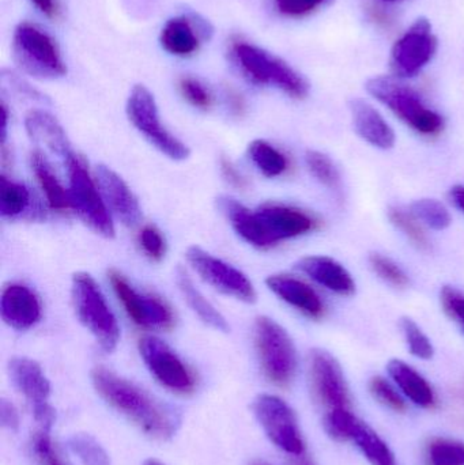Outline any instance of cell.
I'll list each match as a JSON object with an SVG mask.
<instances>
[{
  "instance_id": "6da1fadb",
  "label": "cell",
  "mask_w": 464,
  "mask_h": 465,
  "mask_svg": "<svg viewBox=\"0 0 464 465\" xmlns=\"http://www.w3.org/2000/svg\"><path fill=\"white\" fill-rule=\"evenodd\" d=\"M92 382L98 395L109 406L135 423L147 436L168 441L176 433L180 425L179 415L172 407L161 403L138 385L104 366L93 369Z\"/></svg>"
},
{
  "instance_id": "7a4b0ae2",
  "label": "cell",
  "mask_w": 464,
  "mask_h": 465,
  "mask_svg": "<svg viewBox=\"0 0 464 465\" xmlns=\"http://www.w3.org/2000/svg\"><path fill=\"white\" fill-rule=\"evenodd\" d=\"M231 52L242 73L252 84L277 87L296 100H302L310 93L307 79L271 52L244 40L232 41Z\"/></svg>"
},
{
  "instance_id": "3957f363",
  "label": "cell",
  "mask_w": 464,
  "mask_h": 465,
  "mask_svg": "<svg viewBox=\"0 0 464 465\" xmlns=\"http://www.w3.org/2000/svg\"><path fill=\"white\" fill-rule=\"evenodd\" d=\"M71 297L79 322L94 336L104 351H114L120 339L119 322L94 278L87 272H76L73 276Z\"/></svg>"
},
{
  "instance_id": "277c9868",
  "label": "cell",
  "mask_w": 464,
  "mask_h": 465,
  "mask_svg": "<svg viewBox=\"0 0 464 465\" xmlns=\"http://www.w3.org/2000/svg\"><path fill=\"white\" fill-rule=\"evenodd\" d=\"M13 54L18 67L35 78L56 79L67 74L59 44L32 22H21L14 30Z\"/></svg>"
},
{
  "instance_id": "5b68a950",
  "label": "cell",
  "mask_w": 464,
  "mask_h": 465,
  "mask_svg": "<svg viewBox=\"0 0 464 465\" xmlns=\"http://www.w3.org/2000/svg\"><path fill=\"white\" fill-rule=\"evenodd\" d=\"M367 90L417 133L438 135L443 131V117L428 108L419 93L402 82L390 76H376L367 82Z\"/></svg>"
},
{
  "instance_id": "8992f818",
  "label": "cell",
  "mask_w": 464,
  "mask_h": 465,
  "mask_svg": "<svg viewBox=\"0 0 464 465\" xmlns=\"http://www.w3.org/2000/svg\"><path fill=\"white\" fill-rule=\"evenodd\" d=\"M255 343L267 379L278 387H289L296 376L297 352L285 328L270 317H259L255 322Z\"/></svg>"
},
{
  "instance_id": "52a82bcc",
  "label": "cell",
  "mask_w": 464,
  "mask_h": 465,
  "mask_svg": "<svg viewBox=\"0 0 464 465\" xmlns=\"http://www.w3.org/2000/svg\"><path fill=\"white\" fill-rule=\"evenodd\" d=\"M71 207L81 220L103 237H114V225L98 184L75 153L65 161Z\"/></svg>"
},
{
  "instance_id": "ba28073f",
  "label": "cell",
  "mask_w": 464,
  "mask_h": 465,
  "mask_svg": "<svg viewBox=\"0 0 464 465\" xmlns=\"http://www.w3.org/2000/svg\"><path fill=\"white\" fill-rule=\"evenodd\" d=\"M127 116L133 127L166 157L173 161L190 157V149L163 127L154 95L143 84H135L131 90Z\"/></svg>"
},
{
  "instance_id": "9c48e42d",
  "label": "cell",
  "mask_w": 464,
  "mask_h": 465,
  "mask_svg": "<svg viewBox=\"0 0 464 465\" xmlns=\"http://www.w3.org/2000/svg\"><path fill=\"white\" fill-rule=\"evenodd\" d=\"M139 352L152 376L163 388L183 396L195 392V373L165 341L144 336L139 341Z\"/></svg>"
},
{
  "instance_id": "30bf717a",
  "label": "cell",
  "mask_w": 464,
  "mask_h": 465,
  "mask_svg": "<svg viewBox=\"0 0 464 465\" xmlns=\"http://www.w3.org/2000/svg\"><path fill=\"white\" fill-rule=\"evenodd\" d=\"M255 417L275 447L288 455H305V442L293 410L278 396L261 395L252 404Z\"/></svg>"
},
{
  "instance_id": "8fae6325",
  "label": "cell",
  "mask_w": 464,
  "mask_h": 465,
  "mask_svg": "<svg viewBox=\"0 0 464 465\" xmlns=\"http://www.w3.org/2000/svg\"><path fill=\"white\" fill-rule=\"evenodd\" d=\"M311 390L319 406L327 412L351 410L350 391L340 362L326 350L310 354Z\"/></svg>"
},
{
  "instance_id": "7c38bea8",
  "label": "cell",
  "mask_w": 464,
  "mask_h": 465,
  "mask_svg": "<svg viewBox=\"0 0 464 465\" xmlns=\"http://www.w3.org/2000/svg\"><path fill=\"white\" fill-rule=\"evenodd\" d=\"M8 374L14 387L29 403L37 425L43 430L51 431L54 422V410L49 404L51 382L41 366L29 358H13L8 363Z\"/></svg>"
},
{
  "instance_id": "4fadbf2b",
  "label": "cell",
  "mask_w": 464,
  "mask_h": 465,
  "mask_svg": "<svg viewBox=\"0 0 464 465\" xmlns=\"http://www.w3.org/2000/svg\"><path fill=\"white\" fill-rule=\"evenodd\" d=\"M108 279L125 313L136 325L154 330H169L173 327V312L165 301L155 295L136 292L119 271H109Z\"/></svg>"
},
{
  "instance_id": "5bb4252c",
  "label": "cell",
  "mask_w": 464,
  "mask_h": 465,
  "mask_svg": "<svg viewBox=\"0 0 464 465\" xmlns=\"http://www.w3.org/2000/svg\"><path fill=\"white\" fill-rule=\"evenodd\" d=\"M438 37L428 19L419 18L392 46L391 64L395 74L410 78L421 73L438 52Z\"/></svg>"
},
{
  "instance_id": "9a60e30c",
  "label": "cell",
  "mask_w": 464,
  "mask_h": 465,
  "mask_svg": "<svg viewBox=\"0 0 464 465\" xmlns=\"http://www.w3.org/2000/svg\"><path fill=\"white\" fill-rule=\"evenodd\" d=\"M188 262L199 273L202 279L212 284L214 289L242 302L253 303L256 301V290L250 279L223 260L210 254L201 246L193 245L187 249Z\"/></svg>"
},
{
  "instance_id": "2e32d148",
  "label": "cell",
  "mask_w": 464,
  "mask_h": 465,
  "mask_svg": "<svg viewBox=\"0 0 464 465\" xmlns=\"http://www.w3.org/2000/svg\"><path fill=\"white\" fill-rule=\"evenodd\" d=\"M269 248L312 232L318 221L304 210L280 203H266L256 210Z\"/></svg>"
},
{
  "instance_id": "e0dca14e",
  "label": "cell",
  "mask_w": 464,
  "mask_h": 465,
  "mask_svg": "<svg viewBox=\"0 0 464 465\" xmlns=\"http://www.w3.org/2000/svg\"><path fill=\"white\" fill-rule=\"evenodd\" d=\"M212 35L209 24L198 16L180 15L169 19L161 30V46L177 57H190Z\"/></svg>"
},
{
  "instance_id": "ac0fdd59",
  "label": "cell",
  "mask_w": 464,
  "mask_h": 465,
  "mask_svg": "<svg viewBox=\"0 0 464 465\" xmlns=\"http://www.w3.org/2000/svg\"><path fill=\"white\" fill-rule=\"evenodd\" d=\"M95 180L103 193L104 201L112 213L122 221L123 225L128 228L138 225L142 220V209L127 183L116 172L105 165L97 166Z\"/></svg>"
},
{
  "instance_id": "d6986e66",
  "label": "cell",
  "mask_w": 464,
  "mask_h": 465,
  "mask_svg": "<svg viewBox=\"0 0 464 465\" xmlns=\"http://www.w3.org/2000/svg\"><path fill=\"white\" fill-rule=\"evenodd\" d=\"M0 312L8 327L27 331L40 322L43 308L33 290L25 284L10 283L3 289Z\"/></svg>"
},
{
  "instance_id": "ffe728a7",
  "label": "cell",
  "mask_w": 464,
  "mask_h": 465,
  "mask_svg": "<svg viewBox=\"0 0 464 465\" xmlns=\"http://www.w3.org/2000/svg\"><path fill=\"white\" fill-rule=\"evenodd\" d=\"M266 284L281 300L307 314L308 317L321 319L323 316V301L321 300L318 292L301 279L281 273V275L269 276L266 279Z\"/></svg>"
},
{
  "instance_id": "44dd1931",
  "label": "cell",
  "mask_w": 464,
  "mask_h": 465,
  "mask_svg": "<svg viewBox=\"0 0 464 465\" xmlns=\"http://www.w3.org/2000/svg\"><path fill=\"white\" fill-rule=\"evenodd\" d=\"M25 127L33 142L45 146L57 157L67 161L74 154L64 128L49 112L33 109L25 117Z\"/></svg>"
},
{
  "instance_id": "7402d4cb",
  "label": "cell",
  "mask_w": 464,
  "mask_h": 465,
  "mask_svg": "<svg viewBox=\"0 0 464 465\" xmlns=\"http://www.w3.org/2000/svg\"><path fill=\"white\" fill-rule=\"evenodd\" d=\"M296 267L316 283L321 284L337 294L351 295L356 292V283L349 271L331 257H302Z\"/></svg>"
},
{
  "instance_id": "603a6c76",
  "label": "cell",
  "mask_w": 464,
  "mask_h": 465,
  "mask_svg": "<svg viewBox=\"0 0 464 465\" xmlns=\"http://www.w3.org/2000/svg\"><path fill=\"white\" fill-rule=\"evenodd\" d=\"M354 128L364 141L379 149H391L395 144V133L383 116L361 98L349 104Z\"/></svg>"
},
{
  "instance_id": "cb8c5ba5",
  "label": "cell",
  "mask_w": 464,
  "mask_h": 465,
  "mask_svg": "<svg viewBox=\"0 0 464 465\" xmlns=\"http://www.w3.org/2000/svg\"><path fill=\"white\" fill-rule=\"evenodd\" d=\"M390 377L394 380L400 391L408 396L414 404L422 409L432 410L438 404L432 385L408 363L400 360L390 361L387 365Z\"/></svg>"
},
{
  "instance_id": "d4e9b609",
  "label": "cell",
  "mask_w": 464,
  "mask_h": 465,
  "mask_svg": "<svg viewBox=\"0 0 464 465\" xmlns=\"http://www.w3.org/2000/svg\"><path fill=\"white\" fill-rule=\"evenodd\" d=\"M217 203L221 212L231 223L232 228L242 240L259 249L269 248L255 212H251L244 204L231 196H221Z\"/></svg>"
},
{
  "instance_id": "484cf974",
  "label": "cell",
  "mask_w": 464,
  "mask_h": 465,
  "mask_svg": "<svg viewBox=\"0 0 464 465\" xmlns=\"http://www.w3.org/2000/svg\"><path fill=\"white\" fill-rule=\"evenodd\" d=\"M349 441H353L370 465H398L387 442L360 418L351 426Z\"/></svg>"
},
{
  "instance_id": "4316f807",
  "label": "cell",
  "mask_w": 464,
  "mask_h": 465,
  "mask_svg": "<svg viewBox=\"0 0 464 465\" xmlns=\"http://www.w3.org/2000/svg\"><path fill=\"white\" fill-rule=\"evenodd\" d=\"M30 163H32L33 173H35V179H37L38 184H40L41 190H43L51 209L60 213L73 210L68 191H65L64 187L60 184L45 155L40 150H35V152L32 153Z\"/></svg>"
},
{
  "instance_id": "83f0119b",
  "label": "cell",
  "mask_w": 464,
  "mask_h": 465,
  "mask_svg": "<svg viewBox=\"0 0 464 465\" xmlns=\"http://www.w3.org/2000/svg\"><path fill=\"white\" fill-rule=\"evenodd\" d=\"M176 279L183 297L187 301L188 306L198 314L199 319L214 330L229 332V324L226 322L225 317L196 289L187 271L183 270L182 267L177 268Z\"/></svg>"
},
{
  "instance_id": "f1b7e54d",
  "label": "cell",
  "mask_w": 464,
  "mask_h": 465,
  "mask_svg": "<svg viewBox=\"0 0 464 465\" xmlns=\"http://www.w3.org/2000/svg\"><path fill=\"white\" fill-rule=\"evenodd\" d=\"M32 193L21 183L0 177V214L3 218H18L30 209Z\"/></svg>"
},
{
  "instance_id": "f546056e",
  "label": "cell",
  "mask_w": 464,
  "mask_h": 465,
  "mask_svg": "<svg viewBox=\"0 0 464 465\" xmlns=\"http://www.w3.org/2000/svg\"><path fill=\"white\" fill-rule=\"evenodd\" d=\"M248 155H250L251 161L255 163L256 168L270 179L281 176L288 169V158L280 150L270 144L269 142L262 141V139L250 143Z\"/></svg>"
},
{
  "instance_id": "4dcf8cb0",
  "label": "cell",
  "mask_w": 464,
  "mask_h": 465,
  "mask_svg": "<svg viewBox=\"0 0 464 465\" xmlns=\"http://www.w3.org/2000/svg\"><path fill=\"white\" fill-rule=\"evenodd\" d=\"M427 465H464V442L436 437L425 448Z\"/></svg>"
},
{
  "instance_id": "1f68e13d",
  "label": "cell",
  "mask_w": 464,
  "mask_h": 465,
  "mask_svg": "<svg viewBox=\"0 0 464 465\" xmlns=\"http://www.w3.org/2000/svg\"><path fill=\"white\" fill-rule=\"evenodd\" d=\"M68 447L84 465H111L108 453L89 434H75L68 440Z\"/></svg>"
},
{
  "instance_id": "d6a6232c",
  "label": "cell",
  "mask_w": 464,
  "mask_h": 465,
  "mask_svg": "<svg viewBox=\"0 0 464 465\" xmlns=\"http://www.w3.org/2000/svg\"><path fill=\"white\" fill-rule=\"evenodd\" d=\"M411 214L435 231H444L452 223L449 210L435 199H421L414 202L411 204Z\"/></svg>"
},
{
  "instance_id": "836d02e7",
  "label": "cell",
  "mask_w": 464,
  "mask_h": 465,
  "mask_svg": "<svg viewBox=\"0 0 464 465\" xmlns=\"http://www.w3.org/2000/svg\"><path fill=\"white\" fill-rule=\"evenodd\" d=\"M179 90L185 101L203 111H209L214 105V95L210 92L209 87L193 78V76H183L179 79Z\"/></svg>"
},
{
  "instance_id": "e575fe53",
  "label": "cell",
  "mask_w": 464,
  "mask_h": 465,
  "mask_svg": "<svg viewBox=\"0 0 464 465\" xmlns=\"http://www.w3.org/2000/svg\"><path fill=\"white\" fill-rule=\"evenodd\" d=\"M400 327H402L403 333H405V339L408 341L411 354L420 358V360H430L435 354V349H433L429 338L422 332L421 328L409 317L402 319Z\"/></svg>"
},
{
  "instance_id": "d590c367",
  "label": "cell",
  "mask_w": 464,
  "mask_h": 465,
  "mask_svg": "<svg viewBox=\"0 0 464 465\" xmlns=\"http://www.w3.org/2000/svg\"><path fill=\"white\" fill-rule=\"evenodd\" d=\"M389 218L395 228L403 232V234L420 249L429 248V241H428L427 234L422 231L421 226L414 221V215L408 214L400 209H390Z\"/></svg>"
},
{
  "instance_id": "8d00e7d4",
  "label": "cell",
  "mask_w": 464,
  "mask_h": 465,
  "mask_svg": "<svg viewBox=\"0 0 464 465\" xmlns=\"http://www.w3.org/2000/svg\"><path fill=\"white\" fill-rule=\"evenodd\" d=\"M30 448L37 465H67L52 442L51 431L38 429L33 436Z\"/></svg>"
},
{
  "instance_id": "74e56055",
  "label": "cell",
  "mask_w": 464,
  "mask_h": 465,
  "mask_svg": "<svg viewBox=\"0 0 464 465\" xmlns=\"http://www.w3.org/2000/svg\"><path fill=\"white\" fill-rule=\"evenodd\" d=\"M305 161H307L308 169H310L311 173L321 184L327 185L330 188H335L340 184V174H338L337 168H335L334 163L326 154L319 152H308Z\"/></svg>"
},
{
  "instance_id": "f35d334b",
  "label": "cell",
  "mask_w": 464,
  "mask_h": 465,
  "mask_svg": "<svg viewBox=\"0 0 464 465\" xmlns=\"http://www.w3.org/2000/svg\"><path fill=\"white\" fill-rule=\"evenodd\" d=\"M370 393L373 398L383 404V406L389 407L392 411L403 412L406 411V401H403L400 393L395 390L394 385L390 384L383 377H373L370 382Z\"/></svg>"
},
{
  "instance_id": "ab89813d",
  "label": "cell",
  "mask_w": 464,
  "mask_h": 465,
  "mask_svg": "<svg viewBox=\"0 0 464 465\" xmlns=\"http://www.w3.org/2000/svg\"><path fill=\"white\" fill-rule=\"evenodd\" d=\"M370 265H372L375 272L384 281L391 283L395 287H406L409 284V278L402 268L392 262L389 257L380 253H372L370 257Z\"/></svg>"
},
{
  "instance_id": "60d3db41",
  "label": "cell",
  "mask_w": 464,
  "mask_h": 465,
  "mask_svg": "<svg viewBox=\"0 0 464 465\" xmlns=\"http://www.w3.org/2000/svg\"><path fill=\"white\" fill-rule=\"evenodd\" d=\"M138 242L142 251L153 262H161L165 257L166 241L163 232L154 225H147L139 232Z\"/></svg>"
},
{
  "instance_id": "b9f144b4",
  "label": "cell",
  "mask_w": 464,
  "mask_h": 465,
  "mask_svg": "<svg viewBox=\"0 0 464 465\" xmlns=\"http://www.w3.org/2000/svg\"><path fill=\"white\" fill-rule=\"evenodd\" d=\"M326 2L327 0H275V7L282 15L301 18L310 15Z\"/></svg>"
},
{
  "instance_id": "7bdbcfd3",
  "label": "cell",
  "mask_w": 464,
  "mask_h": 465,
  "mask_svg": "<svg viewBox=\"0 0 464 465\" xmlns=\"http://www.w3.org/2000/svg\"><path fill=\"white\" fill-rule=\"evenodd\" d=\"M441 303L444 311L464 330V294L454 287L446 286L441 290Z\"/></svg>"
},
{
  "instance_id": "ee69618b",
  "label": "cell",
  "mask_w": 464,
  "mask_h": 465,
  "mask_svg": "<svg viewBox=\"0 0 464 465\" xmlns=\"http://www.w3.org/2000/svg\"><path fill=\"white\" fill-rule=\"evenodd\" d=\"M0 422H2L3 428L11 431H16L19 429L18 410L11 401H5V399H3L2 403H0Z\"/></svg>"
},
{
  "instance_id": "f6af8a7d",
  "label": "cell",
  "mask_w": 464,
  "mask_h": 465,
  "mask_svg": "<svg viewBox=\"0 0 464 465\" xmlns=\"http://www.w3.org/2000/svg\"><path fill=\"white\" fill-rule=\"evenodd\" d=\"M221 171H222L223 177L231 183L232 185L237 188H244L247 185V180L245 177L237 171L236 166L232 163L228 158H221Z\"/></svg>"
},
{
  "instance_id": "bcb514c9",
  "label": "cell",
  "mask_w": 464,
  "mask_h": 465,
  "mask_svg": "<svg viewBox=\"0 0 464 465\" xmlns=\"http://www.w3.org/2000/svg\"><path fill=\"white\" fill-rule=\"evenodd\" d=\"M33 5L51 19H56L59 16V3L57 0H32Z\"/></svg>"
},
{
  "instance_id": "7dc6e473",
  "label": "cell",
  "mask_w": 464,
  "mask_h": 465,
  "mask_svg": "<svg viewBox=\"0 0 464 465\" xmlns=\"http://www.w3.org/2000/svg\"><path fill=\"white\" fill-rule=\"evenodd\" d=\"M226 97H228L229 105H231V109L234 112V114H244L245 101L240 93H237L234 89H228L226 90Z\"/></svg>"
},
{
  "instance_id": "c3c4849f",
  "label": "cell",
  "mask_w": 464,
  "mask_h": 465,
  "mask_svg": "<svg viewBox=\"0 0 464 465\" xmlns=\"http://www.w3.org/2000/svg\"><path fill=\"white\" fill-rule=\"evenodd\" d=\"M7 125H8V109L5 101L2 103V144L5 146V138H7Z\"/></svg>"
},
{
  "instance_id": "681fc988",
  "label": "cell",
  "mask_w": 464,
  "mask_h": 465,
  "mask_svg": "<svg viewBox=\"0 0 464 465\" xmlns=\"http://www.w3.org/2000/svg\"><path fill=\"white\" fill-rule=\"evenodd\" d=\"M451 198L454 203L464 212V187H455L451 191Z\"/></svg>"
},
{
  "instance_id": "f907efd6",
  "label": "cell",
  "mask_w": 464,
  "mask_h": 465,
  "mask_svg": "<svg viewBox=\"0 0 464 465\" xmlns=\"http://www.w3.org/2000/svg\"><path fill=\"white\" fill-rule=\"evenodd\" d=\"M293 465H315L312 460L307 458V456L302 455L300 458H297V460L294 461Z\"/></svg>"
},
{
  "instance_id": "816d5d0a",
  "label": "cell",
  "mask_w": 464,
  "mask_h": 465,
  "mask_svg": "<svg viewBox=\"0 0 464 465\" xmlns=\"http://www.w3.org/2000/svg\"><path fill=\"white\" fill-rule=\"evenodd\" d=\"M143 465H165L161 463V461L155 460V459H150V460L144 461Z\"/></svg>"
},
{
  "instance_id": "f5cc1de1",
  "label": "cell",
  "mask_w": 464,
  "mask_h": 465,
  "mask_svg": "<svg viewBox=\"0 0 464 465\" xmlns=\"http://www.w3.org/2000/svg\"><path fill=\"white\" fill-rule=\"evenodd\" d=\"M383 2L394 3V2H398V0H383Z\"/></svg>"
},
{
  "instance_id": "db71d44e",
  "label": "cell",
  "mask_w": 464,
  "mask_h": 465,
  "mask_svg": "<svg viewBox=\"0 0 464 465\" xmlns=\"http://www.w3.org/2000/svg\"><path fill=\"white\" fill-rule=\"evenodd\" d=\"M255 465H267V464H263V463H258V464H255Z\"/></svg>"
}]
</instances>
